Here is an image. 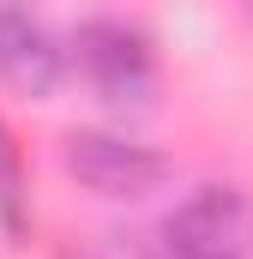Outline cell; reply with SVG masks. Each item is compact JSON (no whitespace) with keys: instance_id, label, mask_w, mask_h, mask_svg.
<instances>
[{"instance_id":"6da1fadb","label":"cell","mask_w":253,"mask_h":259,"mask_svg":"<svg viewBox=\"0 0 253 259\" xmlns=\"http://www.w3.org/2000/svg\"><path fill=\"white\" fill-rule=\"evenodd\" d=\"M72 49H78V66H85L91 91L109 109H145L151 103L157 66H151V42H145L139 24H126V18H85Z\"/></svg>"},{"instance_id":"7a4b0ae2","label":"cell","mask_w":253,"mask_h":259,"mask_svg":"<svg viewBox=\"0 0 253 259\" xmlns=\"http://www.w3.org/2000/svg\"><path fill=\"white\" fill-rule=\"evenodd\" d=\"M61 157H66V169L103 199H145V193H157L169 181V169H175L157 145H139L126 133H103V127L66 133Z\"/></svg>"},{"instance_id":"3957f363","label":"cell","mask_w":253,"mask_h":259,"mask_svg":"<svg viewBox=\"0 0 253 259\" xmlns=\"http://www.w3.org/2000/svg\"><path fill=\"white\" fill-rule=\"evenodd\" d=\"M253 241V205L241 187H199L163 223L169 259H241Z\"/></svg>"},{"instance_id":"277c9868","label":"cell","mask_w":253,"mask_h":259,"mask_svg":"<svg viewBox=\"0 0 253 259\" xmlns=\"http://www.w3.org/2000/svg\"><path fill=\"white\" fill-rule=\"evenodd\" d=\"M66 72V49L61 36L24 12V6H0V78L18 91V97H55Z\"/></svg>"},{"instance_id":"5b68a950","label":"cell","mask_w":253,"mask_h":259,"mask_svg":"<svg viewBox=\"0 0 253 259\" xmlns=\"http://www.w3.org/2000/svg\"><path fill=\"white\" fill-rule=\"evenodd\" d=\"M0 229H6L12 241H24V235H30V205H24V169H18V145H12L6 121H0Z\"/></svg>"}]
</instances>
